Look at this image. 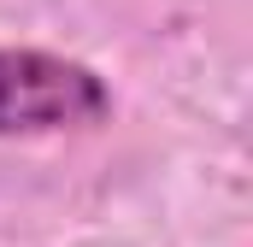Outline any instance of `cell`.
Segmentation results:
<instances>
[{
	"instance_id": "cell-1",
	"label": "cell",
	"mask_w": 253,
	"mask_h": 247,
	"mask_svg": "<svg viewBox=\"0 0 253 247\" xmlns=\"http://www.w3.org/2000/svg\"><path fill=\"white\" fill-rule=\"evenodd\" d=\"M106 118H112V88L94 65L53 47L0 41V141L100 129Z\"/></svg>"
}]
</instances>
